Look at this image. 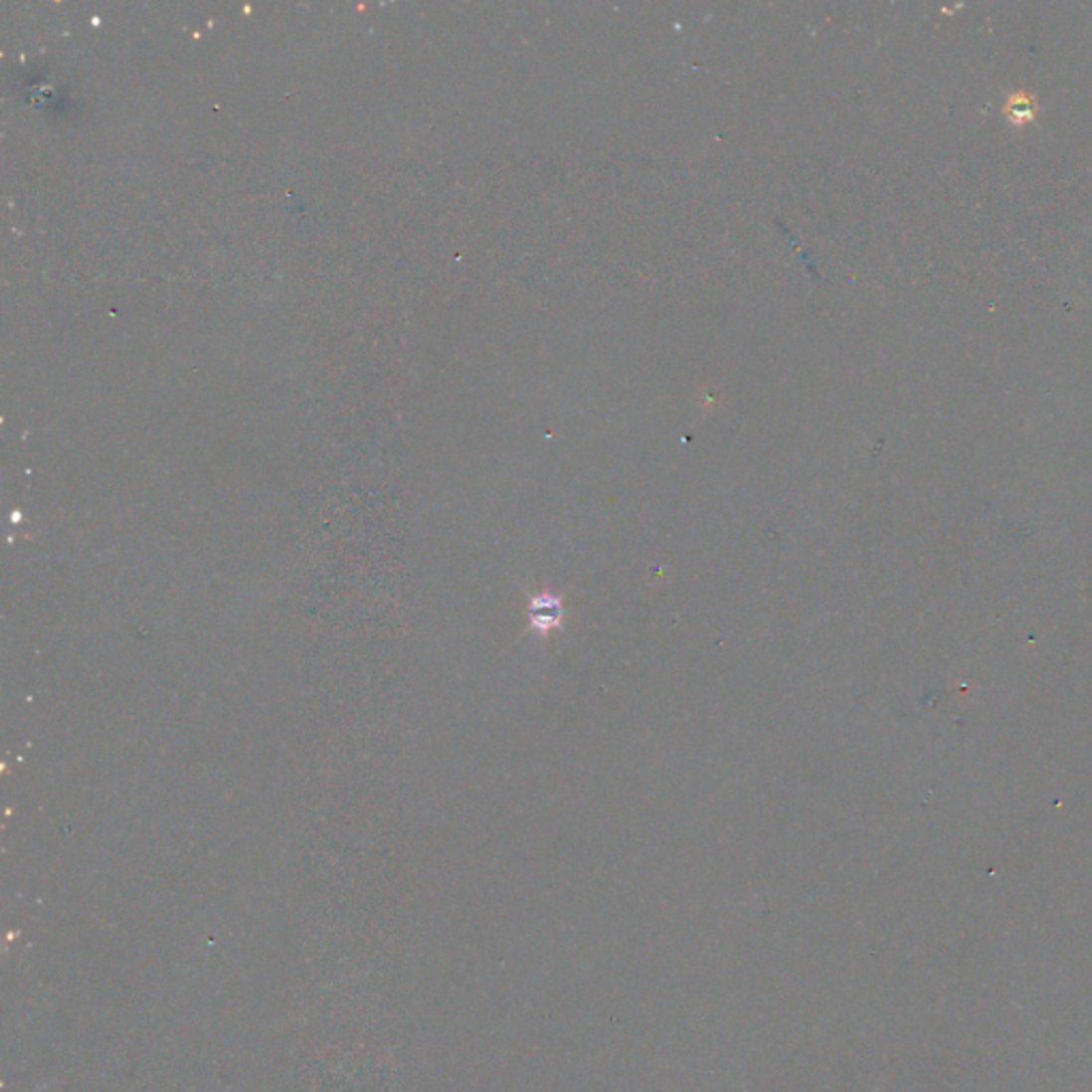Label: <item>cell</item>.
Segmentation results:
<instances>
[{"label": "cell", "instance_id": "obj_1", "mask_svg": "<svg viewBox=\"0 0 1092 1092\" xmlns=\"http://www.w3.org/2000/svg\"><path fill=\"white\" fill-rule=\"evenodd\" d=\"M531 611H534V624L536 626H555L559 622V617H562V607H559L557 600H551L549 604H544L542 600L536 602V607H531Z\"/></svg>", "mask_w": 1092, "mask_h": 1092}]
</instances>
